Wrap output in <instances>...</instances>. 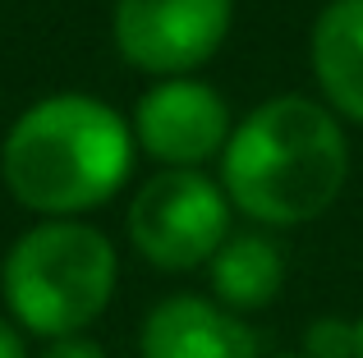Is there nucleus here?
<instances>
[{
	"mask_svg": "<svg viewBox=\"0 0 363 358\" xmlns=\"http://www.w3.org/2000/svg\"><path fill=\"white\" fill-rule=\"evenodd\" d=\"M350 143L336 115L308 97L262 101L221 152V188L257 225H303L340 197Z\"/></svg>",
	"mask_w": 363,
	"mask_h": 358,
	"instance_id": "obj_1",
	"label": "nucleus"
},
{
	"mask_svg": "<svg viewBox=\"0 0 363 358\" xmlns=\"http://www.w3.org/2000/svg\"><path fill=\"white\" fill-rule=\"evenodd\" d=\"M133 171V129L106 101L60 92L14 120L0 147V175L14 202L46 221H74L111 202Z\"/></svg>",
	"mask_w": 363,
	"mask_h": 358,
	"instance_id": "obj_2",
	"label": "nucleus"
},
{
	"mask_svg": "<svg viewBox=\"0 0 363 358\" xmlns=\"http://www.w3.org/2000/svg\"><path fill=\"white\" fill-rule=\"evenodd\" d=\"M120 280L116 248L83 221H42L18 234L0 267V294L23 331L42 340L83 335L111 308Z\"/></svg>",
	"mask_w": 363,
	"mask_h": 358,
	"instance_id": "obj_3",
	"label": "nucleus"
},
{
	"mask_svg": "<svg viewBox=\"0 0 363 358\" xmlns=\"http://www.w3.org/2000/svg\"><path fill=\"white\" fill-rule=\"evenodd\" d=\"M129 239L157 271H194L230 239V197L203 171H161L133 193Z\"/></svg>",
	"mask_w": 363,
	"mask_h": 358,
	"instance_id": "obj_4",
	"label": "nucleus"
},
{
	"mask_svg": "<svg viewBox=\"0 0 363 358\" xmlns=\"http://www.w3.org/2000/svg\"><path fill=\"white\" fill-rule=\"evenodd\" d=\"M230 0H116V46L143 74L198 69L230 33Z\"/></svg>",
	"mask_w": 363,
	"mask_h": 358,
	"instance_id": "obj_5",
	"label": "nucleus"
},
{
	"mask_svg": "<svg viewBox=\"0 0 363 358\" xmlns=\"http://www.w3.org/2000/svg\"><path fill=\"white\" fill-rule=\"evenodd\" d=\"M230 134V106L221 101V92L194 79L157 83L152 92H143L138 110H133L138 147L170 171H198L216 152H225Z\"/></svg>",
	"mask_w": 363,
	"mask_h": 358,
	"instance_id": "obj_6",
	"label": "nucleus"
},
{
	"mask_svg": "<svg viewBox=\"0 0 363 358\" xmlns=\"http://www.w3.org/2000/svg\"><path fill=\"white\" fill-rule=\"evenodd\" d=\"M143 358H257V335L240 313L203 294H170L147 313L138 331Z\"/></svg>",
	"mask_w": 363,
	"mask_h": 358,
	"instance_id": "obj_7",
	"label": "nucleus"
},
{
	"mask_svg": "<svg viewBox=\"0 0 363 358\" xmlns=\"http://www.w3.org/2000/svg\"><path fill=\"white\" fill-rule=\"evenodd\" d=\"M313 74L331 106L363 125V0H331L318 14Z\"/></svg>",
	"mask_w": 363,
	"mask_h": 358,
	"instance_id": "obj_8",
	"label": "nucleus"
},
{
	"mask_svg": "<svg viewBox=\"0 0 363 358\" xmlns=\"http://www.w3.org/2000/svg\"><path fill=\"white\" fill-rule=\"evenodd\" d=\"M207 271H212V294L221 308H230V313H257L285 285V253L276 248V239H267L257 230H244V234H230L216 248Z\"/></svg>",
	"mask_w": 363,
	"mask_h": 358,
	"instance_id": "obj_9",
	"label": "nucleus"
},
{
	"mask_svg": "<svg viewBox=\"0 0 363 358\" xmlns=\"http://www.w3.org/2000/svg\"><path fill=\"white\" fill-rule=\"evenodd\" d=\"M354 322L345 317H318L303 331V358H354Z\"/></svg>",
	"mask_w": 363,
	"mask_h": 358,
	"instance_id": "obj_10",
	"label": "nucleus"
},
{
	"mask_svg": "<svg viewBox=\"0 0 363 358\" xmlns=\"http://www.w3.org/2000/svg\"><path fill=\"white\" fill-rule=\"evenodd\" d=\"M42 358H106V350L97 340H88V335H65V340L46 345Z\"/></svg>",
	"mask_w": 363,
	"mask_h": 358,
	"instance_id": "obj_11",
	"label": "nucleus"
},
{
	"mask_svg": "<svg viewBox=\"0 0 363 358\" xmlns=\"http://www.w3.org/2000/svg\"><path fill=\"white\" fill-rule=\"evenodd\" d=\"M0 358H28V345L18 335V326H9L5 317H0Z\"/></svg>",
	"mask_w": 363,
	"mask_h": 358,
	"instance_id": "obj_12",
	"label": "nucleus"
},
{
	"mask_svg": "<svg viewBox=\"0 0 363 358\" xmlns=\"http://www.w3.org/2000/svg\"><path fill=\"white\" fill-rule=\"evenodd\" d=\"M354 335H359V340H354V358H363V317L354 322Z\"/></svg>",
	"mask_w": 363,
	"mask_h": 358,
	"instance_id": "obj_13",
	"label": "nucleus"
},
{
	"mask_svg": "<svg viewBox=\"0 0 363 358\" xmlns=\"http://www.w3.org/2000/svg\"><path fill=\"white\" fill-rule=\"evenodd\" d=\"M276 358H303V354H276Z\"/></svg>",
	"mask_w": 363,
	"mask_h": 358,
	"instance_id": "obj_14",
	"label": "nucleus"
}]
</instances>
